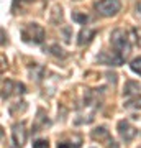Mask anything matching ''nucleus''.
<instances>
[{
	"instance_id": "1",
	"label": "nucleus",
	"mask_w": 141,
	"mask_h": 148,
	"mask_svg": "<svg viewBox=\"0 0 141 148\" xmlns=\"http://www.w3.org/2000/svg\"><path fill=\"white\" fill-rule=\"evenodd\" d=\"M110 43L115 49L116 53H120L123 58H126L131 51V45H130V38H128V33L123 30V28H116L112 32L110 35Z\"/></svg>"
},
{
	"instance_id": "2",
	"label": "nucleus",
	"mask_w": 141,
	"mask_h": 148,
	"mask_svg": "<svg viewBox=\"0 0 141 148\" xmlns=\"http://www.w3.org/2000/svg\"><path fill=\"white\" fill-rule=\"evenodd\" d=\"M44 28L38 23H26L21 28V38L25 43H31V45H41L44 41Z\"/></svg>"
},
{
	"instance_id": "3",
	"label": "nucleus",
	"mask_w": 141,
	"mask_h": 148,
	"mask_svg": "<svg viewBox=\"0 0 141 148\" xmlns=\"http://www.w3.org/2000/svg\"><path fill=\"white\" fill-rule=\"evenodd\" d=\"M94 8L102 16H115L121 10L120 0H97L94 3Z\"/></svg>"
},
{
	"instance_id": "4",
	"label": "nucleus",
	"mask_w": 141,
	"mask_h": 148,
	"mask_svg": "<svg viewBox=\"0 0 141 148\" xmlns=\"http://www.w3.org/2000/svg\"><path fill=\"white\" fill-rule=\"evenodd\" d=\"M125 59L120 53L116 51H102V53L97 56V61L100 64H105V66H121L125 63Z\"/></svg>"
},
{
	"instance_id": "5",
	"label": "nucleus",
	"mask_w": 141,
	"mask_h": 148,
	"mask_svg": "<svg viewBox=\"0 0 141 148\" xmlns=\"http://www.w3.org/2000/svg\"><path fill=\"white\" fill-rule=\"evenodd\" d=\"M116 130H118V135L121 137L123 142H131L133 138L136 137V128L131 125L128 120H120L118 125H116Z\"/></svg>"
},
{
	"instance_id": "6",
	"label": "nucleus",
	"mask_w": 141,
	"mask_h": 148,
	"mask_svg": "<svg viewBox=\"0 0 141 148\" xmlns=\"http://www.w3.org/2000/svg\"><path fill=\"white\" fill-rule=\"evenodd\" d=\"M12 142L15 148H21L26 142V130L23 123H13L12 127Z\"/></svg>"
},
{
	"instance_id": "7",
	"label": "nucleus",
	"mask_w": 141,
	"mask_h": 148,
	"mask_svg": "<svg viewBox=\"0 0 141 148\" xmlns=\"http://www.w3.org/2000/svg\"><path fill=\"white\" fill-rule=\"evenodd\" d=\"M95 35H97V30H94V28H89V27L82 28V30L79 32V35H77V45L79 46L89 45V43L94 40Z\"/></svg>"
},
{
	"instance_id": "8",
	"label": "nucleus",
	"mask_w": 141,
	"mask_h": 148,
	"mask_svg": "<svg viewBox=\"0 0 141 148\" xmlns=\"http://www.w3.org/2000/svg\"><path fill=\"white\" fill-rule=\"evenodd\" d=\"M140 89H141V86L136 81H126L125 87H123V95H126V97H135V95H138Z\"/></svg>"
},
{
	"instance_id": "9",
	"label": "nucleus",
	"mask_w": 141,
	"mask_h": 148,
	"mask_svg": "<svg viewBox=\"0 0 141 148\" xmlns=\"http://www.w3.org/2000/svg\"><path fill=\"white\" fill-rule=\"evenodd\" d=\"M92 138L94 140H99V142H102V140H110V133L105 127H97L92 130Z\"/></svg>"
},
{
	"instance_id": "10",
	"label": "nucleus",
	"mask_w": 141,
	"mask_h": 148,
	"mask_svg": "<svg viewBox=\"0 0 141 148\" xmlns=\"http://www.w3.org/2000/svg\"><path fill=\"white\" fill-rule=\"evenodd\" d=\"M30 74H31V79L41 81L43 74H44V68L40 64H33V66H30Z\"/></svg>"
},
{
	"instance_id": "11",
	"label": "nucleus",
	"mask_w": 141,
	"mask_h": 148,
	"mask_svg": "<svg viewBox=\"0 0 141 148\" xmlns=\"http://www.w3.org/2000/svg\"><path fill=\"white\" fill-rule=\"evenodd\" d=\"M51 21L52 23H56V25H59L61 21H63V8L59 5H56L54 8H52L51 12Z\"/></svg>"
},
{
	"instance_id": "12",
	"label": "nucleus",
	"mask_w": 141,
	"mask_h": 148,
	"mask_svg": "<svg viewBox=\"0 0 141 148\" xmlns=\"http://www.w3.org/2000/svg\"><path fill=\"white\" fill-rule=\"evenodd\" d=\"M126 109H141V95H135L123 104Z\"/></svg>"
},
{
	"instance_id": "13",
	"label": "nucleus",
	"mask_w": 141,
	"mask_h": 148,
	"mask_svg": "<svg viewBox=\"0 0 141 148\" xmlns=\"http://www.w3.org/2000/svg\"><path fill=\"white\" fill-rule=\"evenodd\" d=\"M72 20L79 25H87V21H89V16L85 15V13H80V12H72Z\"/></svg>"
},
{
	"instance_id": "14",
	"label": "nucleus",
	"mask_w": 141,
	"mask_h": 148,
	"mask_svg": "<svg viewBox=\"0 0 141 148\" xmlns=\"http://www.w3.org/2000/svg\"><path fill=\"white\" fill-rule=\"evenodd\" d=\"M13 86H15V82H12V81H7V82L2 84V99H3V101L12 94V87H13Z\"/></svg>"
},
{
	"instance_id": "15",
	"label": "nucleus",
	"mask_w": 141,
	"mask_h": 148,
	"mask_svg": "<svg viewBox=\"0 0 141 148\" xmlns=\"http://www.w3.org/2000/svg\"><path fill=\"white\" fill-rule=\"evenodd\" d=\"M130 68H131L133 73H136V74H140L141 76V56H138V58H135L133 61H131Z\"/></svg>"
},
{
	"instance_id": "16",
	"label": "nucleus",
	"mask_w": 141,
	"mask_h": 148,
	"mask_svg": "<svg viewBox=\"0 0 141 148\" xmlns=\"http://www.w3.org/2000/svg\"><path fill=\"white\" fill-rule=\"evenodd\" d=\"M51 54H54V56H58V58H64L66 56V53H64V49L61 46H58V45H52L51 48Z\"/></svg>"
},
{
	"instance_id": "17",
	"label": "nucleus",
	"mask_w": 141,
	"mask_h": 148,
	"mask_svg": "<svg viewBox=\"0 0 141 148\" xmlns=\"http://www.w3.org/2000/svg\"><path fill=\"white\" fill-rule=\"evenodd\" d=\"M33 148H49V143L44 138H40L36 142H33Z\"/></svg>"
},
{
	"instance_id": "18",
	"label": "nucleus",
	"mask_w": 141,
	"mask_h": 148,
	"mask_svg": "<svg viewBox=\"0 0 141 148\" xmlns=\"http://www.w3.org/2000/svg\"><path fill=\"white\" fill-rule=\"evenodd\" d=\"M105 76H107V79H108L110 82H112V84H116V74H113V73H107Z\"/></svg>"
},
{
	"instance_id": "19",
	"label": "nucleus",
	"mask_w": 141,
	"mask_h": 148,
	"mask_svg": "<svg viewBox=\"0 0 141 148\" xmlns=\"http://www.w3.org/2000/svg\"><path fill=\"white\" fill-rule=\"evenodd\" d=\"M15 89H16V94H25V86L21 84V82H16Z\"/></svg>"
},
{
	"instance_id": "20",
	"label": "nucleus",
	"mask_w": 141,
	"mask_h": 148,
	"mask_svg": "<svg viewBox=\"0 0 141 148\" xmlns=\"http://www.w3.org/2000/svg\"><path fill=\"white\" fill-rule=\"evenodd\" d=\"M107 148H118V143L110 138V140H107Z\"/></svg>"
},
{
	"instance_id": "21",
	"label": "nucleus",
	"mask_w": 141,
	"mask_h": 148,
	"mask_svg": "<svg viewBox=\"0 0 141 148\" xmlns=\"http://www.w3.org/2000/svg\"><path fill=\"white\" fill-rule=\"evenodd\" d=\"M58 148H72V145L69 142H59L58 143Z\"/></svg>"
},
{
	"instance_id": "22",
	"label": "nucleus",
	"mask_w": 141,
	"mask_h": 148,
	"mask_svg": "<svg viewBox=\"0 0 141 148\" xmlns=\"http://www.w3.org/2000/svg\"><path fill=\"white\" fill-rule=\"evenodd\" d=\"M135 13H136V16H140V18H141V2H138V3H136Z\"/></svg>"
},
{
	"instance_id": "23",
	"label": "nucleus",
	"mask_w": 141,
	"mask_h": 148,
	"mask_svg": "<svg viewBox=\"0 0 141 148\" xmlns=\"http://www.w3.org/2000/svg\"><path fill=\"white\" fill-rule=\"evenodd\" d=\"M69 33H71V28H64V41L69 43L71 40H69Z\"/></svg>"
},
{
	"instance_id": "24",
	"label": "nucleus",
	"mask_w": 141,
	"mask_h": 148,
	"mask_svg": "<svg viewBox=\"0 0 141 148\" xmlns=\"http://www.w3.org/2000/svg\"><path fill=\"white\" fill-rule=\"evenodd\" d=\"M5 43H7V40H5V30H2V46H5Z\"/></svg>"
},
{
	"instance_id": "25",
	"label": "nucleus",
	"mask_w": 141,
	"mask_h": 148,
	"mask_svg": "<svg viewBox=\"0 0 141 148\" xmlns=\"http://www.w3.org/2000/svg\"><path fill=\"white\" fill-rule=\"evenodd\" d=\"M3 69H5V56L2 54V71H3Z\"/></svg>"
},
{
	"instance_id": "26",
	"label": "nucleus",
	"mask_w": 141,
	"mask_h": 148,
	"mask_svg": "<svg viewBox=\"0 0 141 148\" xmlns=\"http://www.w3.org/2000/svg\"><path fill=\"white\" fill-rule=\"evenodd\" d=\"M25 2H33V0H25Z\"/></svg>"
},
{
	"instance_id": "27",
	"label": "nucleus",
	"mask_w": 141,
	"mask_h": 148,
	"mask_svg": "<svg viewBox=\"0 0 141 148\" xmlns=\"http://www.w3.org/2000/svg\"><path fill=\"white\" fill-rule=\"evenodd\" d=\"M140 148H141V147H140Z\"/></svg>"
}]
</instances>
